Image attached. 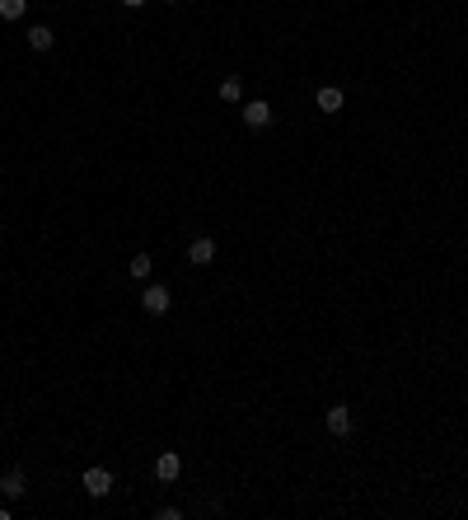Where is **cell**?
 <instances>
[{
	"label": "cell",
	"instance_id": "obj_1",
	"mask_svg": "<svg viewBox=\"0 0 468 520\" xmlns=\"http://www.w3.org/2000/svg\"><path fill=\"white\" fill-rule=\"evenodd\" d=\"M141 305H145V314H169V305H174V300H169V286H145V295H141Z\"/></svg>",
	"mask_w": 468,
	"mask_h": 520
},
{
	"label": "cell",
	"instance_id": "obj_2",
	"mask_svg": "<svg viewBox=\"0 0 468 520\" xmlns=\"http://www.w3.org/2000/svg\"><path fill=\"white\" fill-rule=\"evenodd\" d=\"M85 492H90V497H108L112 492V474L108 469H85Z\"/></svg>",
	"mask_w": 468,
	"mask_h": 520
},
{
	"label": "cell",
	"instance_id": "obj_3",
	"mask_svg": "<svg viewBox=\"0 0 468 520\" xmlns=\"http://www.w3.org/2000/svg\"><path fill=\"white\" fill-rule=\"evenodd\" d=\"M244 122L253 127V132H262V127H272V103H262V99L244 103Z\"/></svg>",
	"mask_w": 468,
	"mask_h": 520
},
{
	"label": "cell",
	"instance_id": "obj_4",
	"mask_svg": "<svg viewBox=\"0 0 468 520\" xmlns=\"http://www.w3.org/2000/svg\"><path fill=\"white\" fill-rule=\"evenodd\" d=\"M188 262H197V267H206V262H216V239H206V235H197L188 244Z\"/></svg>",
	"mask_w": 468,
	"mask_h": 520
},
{
	"label": "cell",
	"instance_id": "obj_5",
	"mask_svg": "<svg viewBox=\"0 0 468 520\" xmlns=\"http://www.w3.org/2000/svg\"><path fill=\"white\" fill-rule=\"evenodd\" d=\"M324 422H328V431H333V436H351V427H356V418H351L342 403L328 408V418H324Z\"/></svg>",
	"mask_w": 468,
	"mask_h": 520
},
{
	"label": "cell",
	"instance_id": "obj_6",
	"mask_svg": "<svg viewBox=\"0 0 468 520\" xmlns=\"http://www.w3.org/2000/svg\"><path fill=\"white\" fill-rule=\"evenodd\" d=\"M179 474H183V460H179L174 450H164V455L155 460V478H159V483H174Z\"/></svg>",
	"mask_w": 468,
	"mask_h": 520
},
{
	"label": "cell",
	"instance_id": "obj_7",
	"mask_svg": "<svg viewBox=\"0 0 468 520\" xmlns=\"http://www.w3.org/2000/svg\"><path fill=\"white\" fill-rule=\"evenodd\" d=\"M342 103H346V94L337 90V85H324V90H319V113H337Z\"/></svg>",
	"mask_w": 468,
	"mask_h": 520
},
{
	"label": "cell",
	"instance_id": "obj_8",
	"mask_svg": "<svg viewBox=\"0 0 468 520\" xmlns=\"http://www.w3.org/2000/svg\"><path fill=\"white\" fill-rule=\"evenodd\" d=\"M0 492H5V497H23V492H28V487H23V469H10V474L0 478Z\"/></svg>",
	"mask_w": 468,
	"mask_h": 520
},
{
	"label": "cell",
	"instance_id": "obj_9",
	"mask_svg": "<svg viewBox=\"0 0 468 520\" xmlns=\"http://www.w3.org/2000/svg\"><path fill=\"white\" fill-rule=\"evenodd\" d=\"M52 28H47V23H38V28H28V47H33V52H52Z\"/></svg>",
	"mask_w": 468,
	"mask_h": 520
},
{
	"label": "cell",
	"instance_id": "obj_10",
	"mask_svg": "<svg viewBox=\"0 0 468 520\" xmlns=\"http://www.w3.org/2000/svg\"><path fill=\"white\" fill-rule=\"evenodd\" d=\"M23 10H28V0H0V19H23Z\"/></svg>",
	"mask_w": 468,
	"mask_h": 520
},
{
	"label": "cell",
	"instance_id": "obj_11",
	"mask_svg": "<svg viewBox=\"0 0 468 520\" xmlns=\"http://www.w3.org/2000/svg\"><path fill=\"white\" fill-rule=\"evenodd\" d=\"M220 99L225 103H239V99H244V85H239V80H220Z\"/></svg>",
	"mask_w": 468,
	"mask_h": 520
},
{
	"label": "cell",
	"instance_id": "obj_12",
	"mask_svg": "<svg viewBox=\"0 0 468 520\" xmlns=\"http://www.w3.org/2000/svg\"><path fill=\"white\" fill-rule=\"evenodd\" d=\"M150 267H155L150 253H136V258H132V277H150Z\"/></svg>",
	"mask_w": 468,
	"mask_h": 520
},
{
	"label": "cell",
	"instance_id": "obj_13",
	"mask_svg": "<svg viewBox=\"0 0 468 520\" xmlns=\"http://www.w3.org/2000/svg\"><path fill=\"white\" fill-rule=\"evenodd\" d=\"M122 5H127V10H141V5H145V0H122Z\"/></svg>",
	"mask_w": 468,
	"mask_h": 520
},
{
	"label": "cell",
	"instance_id": "obj_14",
	"mask_svg": "<svg viewBox=\"0 0 468 520\" xmlns=\"http://www.w3.org/2000/svg\"><path fill=\"white\" fill-rule=\"evenodd\" d=\"M169 5H174V0H169Z\"/></svg>",
	"mask_w": 468,
	"mask_h": 520
}]
</instances>
